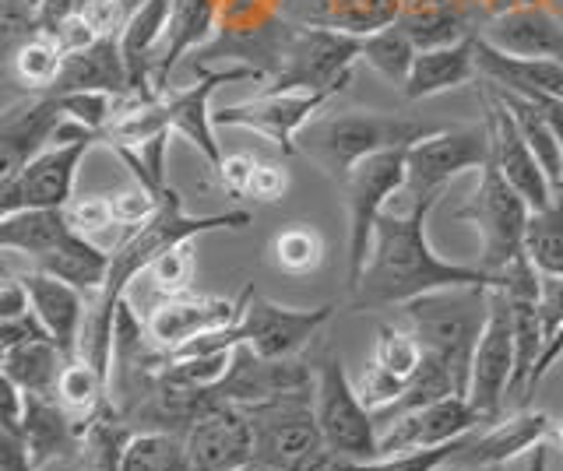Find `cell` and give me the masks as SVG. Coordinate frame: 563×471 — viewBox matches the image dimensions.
<instances>
[{"label":"cell","instance_id":"836d02e7","mask_svg":"<svg viewBox=\"0 0 563 471\" xmlns=\"http://www.w3.org/2000/svg\"><path fill=\"white\" fill-rule=\"evenodd\" d=\"M416 54H419V46L412 43L409 32H405L398 22H391V25H384L377 32H366L360 60L374 67V71L384 75L387 81L405 85V81H409L412 64H416Z\"/></svg>","mask_w":563,"mask_h":471},{"label":"cell","instance_id":"4fadbf2b","mask_svg":"<svg viewBox=\"0 0 563 471\" xmlns=\"http://www.w3.org/2000/svg\"><path fill=\"white\" fill-rule=\"evenodd\" d=\"M342 92V85L317 92H257L254 99L236 102V106H222L211 113L216 127H243L264 134L268 142H275L286 155L299 148V134L313 124L328 102Z\"/></svg>","mask_w":563,"mask_h":471},{"label":"cell","instance_id":"9a60e30c","mask_svg":"<svg viewBox=\"0 0 563 471\" xmlns=\"http://www.w3.org/2000/svg\"><path fill=\"white\" fill-rule=\"evenodd\" d=\"M296 391H313V362L299 359V356L296 359H264L251 345H236L229 373L216 383V388H208L216 405H243V408L282 397V394H296Z\"/></svg>","mask_w":563,"mask_h":471},{"label":"cell","instance_id":"c3c4849f","mask_svg":"<svg viewBox=\"0 0 563 471\" xmlns=\"http://www.w3.org/2000/svg\"><path fill=\"white\" fill-rule=\"evenodd\" d=\"M35 338H49V330L43 327V321L35 313H25V317H11V321H0V348H14V345H25Z\"/></svg>","mask_w":563,"mask_h":471},{"label":"cell","instance_id":"cb8c5ba5","mask_svg":"<svg viewBox=\"0 0 563 471\" xmlns=\"http://www.w3.org/2000/svg\"><path fill=\"white\" fill-rule=\"evenodd\" d=\"M479 36L515 57L563 60V25L539 4H518V8L493 14Z\"/></svg>","mask_w":563,"mask_h":471},{"label":"cell","instance_id":"5b68a950","mask_svg":"<svg viewBox=\"0 0 563 471\" xmlns=\"http://www.w3.org/2000/svg\"><path fill=\"white\" fill-rule=\"evenodd\" d=\"M313 408L321 423L324 447L345 461H374L377 458V423L374 412L363 405L356 383L349 380L339 352L321 348L313 356Z\"/></svg>","mask_w":563,"mask_h":471},{"label":"cell","instance_id":"f1b7e54d","mask_svg":"<svg viewBox=\"0 0 563 471\" xmlns=\"http://www.w3.org/2000/svg\"><path fill=\"white\" fill-rule=\"evenodd\" d=\"M22 436H25V447L32 453L35 468H46L49 461L78 453V418L70 415L57 397L29 394Z\"/></svg>","mask_w":563,"mask_h":471},{"label":"cell","instance_id":"e0dca14e","mask_svg":"<svg viewBox=\"0 0 563 471\" xmlns=\"http://www.w3.org/2000/svg\"><path fill=\"white\" fill-rule=\"evenodd\" d=\"M190 471H240L254 461V429L243 405H211L184 436Z\"/></svg>","mask_w":563,"mask_h":471},{"label":"cell","instance_id":"1f68e13d","mask_svg":"<svg viewBox=\"0 0 563 471\" xmlns=\"http://www.w3.org/2000/svg\"><path fill=\"white\" fill-rule=\"evenodd\" d=\"M70 233L64 208H25V212L0 215V250L25 254L40 260Z\"/></svg>","mask_w":563,"mask_h":471},{"label":"cell","instance_id":"db71d44e","mask_svg":"<svg viewBox=\"0 0 563 471\" xmlns=\"http://www.w3.org/2000/svg\"><path fill=\"white\" fill-rule=\"evenodd\" d=\"M440 471H500V468H457V464H444Z\"/></svg>","mask_w":563,"mask_h":471},{"label":"cell","instance_id":"d590c367","mask_svg":"<svg viewBox=\"0 0 563 471\" xmlns=\"http://www.w3.org/2000/svg\"><path fill=\"white\" fill-rule=\"evenodd\" d=\"M106 394H110V380H106V373H99L92 362L70 359L64 366L60 383H57V401L78 418V423L102 405Z\"/></svg>","mask_w":563,"mask_h":471},{"label":"cell","instance_id":"d6a6232c","mask_svg":"<svg viewBox=\"0 0 563 471\" xmlns=\"http://www.w3.org/2000/svg\"><path fill=\"white\" fill-rule=\"evenodd\" d=\"M525 254L542 278H563V190H556L550 208H539L528 218Z\"/></svg>","mask_w":563,"mask_h":471},{"label":"cell","instance_id":"8992f818","mask_svg":"<svg viewBox=\"0 0 563 471\" xmlns=\"http://www.w3.org/2000/svg\"><path fill=\"white\" fill-rule=\"evenodd\" d=\"M363 54V36L345 29H292L278 46V71L261 92H317L349 85L352 64Z\"/></svg>","mask_w":563,"mask_h":471},{"label":"cell","instance_id":"7c38bea8","mask_svg":"<svg viewBox=\"0 0 563 471\" xmlns=\"http://www.w3.org/2000/svg\"><path fill=\"white\" fill-rule=\"evenodd\" d=\"M515 303L504 289H489V317L472 356L468 401L486 423H497L510 401V380H515Z\"/></svg>","mask_w":563,"mask_h":471},{"label":"cell","instance_id":"83f0119b","mask_svg":"<svg viewBox=\"0 0 563 471\" xmlns=\"http://www.w3.org/2000/svg\"><path fill=\"white\" fill-rule=\"evenodd\" d=\"M137 436L134 423L106 394L102 405L78 423V461L85 471H120L128 447Z\"/></svg>","mask_w":563,"mask_h":471},{"label":"cell","instance_id":"d6986e66","mask_svg":"<svg viewBox=\"0 0 563 471\" xmlns=\"http://www.w3.org/2000/svg\"><path fill=\"white\" fill-rule=\"evenodd\" d=\"M243 295L240 300H225V295H198V292H184V295H166L163 303L152 306L145 317L148 335L166 348V352H180V348L194 338L208 335V330H219L236 324L240 310H243Z\"/></svg>","mask_w":563,"mask_h":471},{"label":"cell","instance_id":"d4e9b609","mask_svg":"<svg viewBox=\"0 0 563 471\" xmlns=\"http://www.w3.org/2000/svg\"><path fill=\"white\" fill-rule=\"evenodd\" d=\"M60 92H110V96H128L131 92V75L120 54V36H102L88 49L67 54L60 78L53 81L46 96Z\"/></svg>","mask_w":563,"mask_h":471},{"label":"cell","instance_id":"bcb514c9","mask_svg":"<svg viewBox=\"0 0 563 471\" xmlns=\"http://www.w3.org/2000/svg\"><path fill=\"white\" fill-rule=\"evenodd\" d=\"M53 40H57V46L64 49V54H78V49H88L92 43H99L102 36H99V29L85 19V14L78 11V14H70L67 22H60L57 29L49 32Z\"/></svg>","mask_w":563,"mask_h":471},{"label":"cell","instance_id":"7402d4cb","mask_svg":"<svg viewBox=\"0 0 563 471\" xmlns=\"http://www.w3.org/2000/svg\"><path fill=\"white\" fill-rule=\"evenodd\" d=\"M475 64L486 85L500 92H515L525 99L563 96V60L556 57H515L486 43L475 32Z\"/></svg>","mask_w":563,"mask_h":471},{"label":"cell","instance_id":"3957f363","mask_svg":"<svg viewBox=\"0 0 563 471\" xmlns=\"http://www.w3.org/2000/svg\"><path fill=\"white\" fill-rule=\"evenodd\" d=\"M437 127L422 124L412 116L380 113V110H345L334 116H317L307 131L299 134V148L321 166L328 177L345 180L352 166L366 155L387 148H409L419 137H430Z\"/></svg>","mask_w":563,"mask_h":471},{"label":"cell","instance_id":"9f6ffc18","mask_svg":"<svg viewBox=\"0 0 563 471\" xmlns=\"http://www.w3.org/2000/svg\"><path fill=\"white\" fill-rule=\"evenodd\" d=\"M553 440H556V447H560V450H563V423H560V426H556V433H553Z\"/></svg>","mask_w":563,"mask_h":471},{"label":"cell","instance_id":"7dc6e473","mask_svg":"<svg viewBox=\"0 0 563 471\" xmlns=\"http://www.w3.org/2000/svg\"><path fill=\"white\" fill-rule=\"evenodd\" d=\"M289 190V172L278 162H261L251 183V201H282Z\"/></svg>","mask_w":563,"mask_h":471},{"label":"cell","instance_id":"5bb4252c","mask_svg":"<svg viewBox=\"0 0 563 471\" xmlns=\"http://www.w3.org/2000/svg\"><path fill=\"white\" fill-rule=\"evenodd\" d=\"M102 145V134H88L67 145H49L18 172L14 180L0 183V215L25 212V208H64L75 198V180L85 155Z\"/></svg>","mask_w":563,"mask_h":471},{"label":"cell","instance_id":"f546056e","mask_svg":"<svg viewBox=\"0 0 563 471\" xmlns=\"http://www.w3.org/2000/svg\"><path fill=\"white\" fill-rule=\"evenodd\" d=\"M110 265H113V250H102L96 239H88L75 229H70L49 254L32 260V268L60 278V282L81 289L85 295L102 292L106 278H110Z\"/></svg>","mask_w":563,"mask_h":471},{"label":"cell","instance_id":"f5cc1de1","mask_svg":"<svg viewBox=\"0 0 563 471\" xmlns=\"http://www.w3.org/2000/svg\"><path fill=\"white\" fill-rule=\"evenodd\" d=\"M117 4L123 8V14H128V19H131V14L141 8V4H148V0H117Z\"/></svg>","mask_w":563,"mask_h":471},{"label":"cell","instance_id":"30bf717a","mask_svg":"<svg viewBox=\"0 0 563 471\" xmlns=\"http://www.w3.org/2000/svg\"><path fill=\"white\" fill-rule=\"evenodd\" d=\"M493 155V137L486 120L479 127H448L433 131L430 137H419L409 145V180H405L401 194L409 201L419 198H444V190L454 177H462L468 169H483Z\"/></svg>","mask_w":563,"mask_h":471},{"label":"cell","instance_id":"7a4b0ae2","mask_svg":"<svg viewBox=\"0 0 563 471\" xmlns=\"http://www.w3.org/2000/svg\"><path fill=\"white\" fill-rule=\"evenodd\" d=\"M401 313L422 352L444 362L457 380V394H468L472 356L489 317V285L437 289L405 303Z\"/></svg>","mask_w":563,"mask_h":471},{"label":"cell","instance_id":"f6af8a7d","mask_svg":"<svg viewBox=\"0 0 563 471\" xmlns=\"http://www.w3.org/2000/svg\"><path fill=\"white\" fill-rule=\"evenodd\" d=\"M261 159L246 152H236V155H225L222 166H219V177H222V187L229 194L236 198H251V183H254V172H257Z\"/></svg>","mask_w":563,"mask_h":471},{"label":"cell","instance_id":"ab89813d","mask_svg":"<svg viewBox=\"0 0 563 471\" xmlns=\"http://www.w3.org/2000/svg\"><path fill=\"white\" fill-rule=\"evenodd\" d=\"M272 254H275L278 271L310 274L321 268V260H324V239L317 229H310V225H289V229H282L275 236Z\"/></svg>","mask_w":563,"mask_h":471},{"label":"cell","instance_id":"f907efd6","mask_svg":"<svg viewBox=\"0 0 563 471\" xmlns=\"http://www.w3.org/2000/svg\"><path fill=\"white\" fill-rule=\"evenodd\" d=\"M528 471H550V447L539 444L532 450V458H528Z\"/></svg>","mask_w":563,"mask_h":471},{"label":"cell","instance_id":"74e56055","mask_svg":"<svg viewBox=\"0 0 563 471\" xmlns=\"http://www.w3.org/2000/svg\"><path fill=\"white\" fill-rule=\"evenodd\" d=\"M422 345L409 327H395V324H380L377 327V341H374V366L384 370L387 377H395L401 383H409L422 362Z\"/></svg>","mask_w":563,"mask_h":471},{"label":"cell","instance_id":"ee69618b","mask_svg":"<svg viewBox=\"0 0 563 471\" xmlns=\"http://www.w3.org/2000/svg\"><path fill=\"white\" fill-rule=\"evenodd\" d=\"M110 204H113V215H117V225L120 229H134V225L148 222L158 204H163V194H152L148 187H128V190H117V194H110Z\"/></svg>","mask_w":563,"mask_h":471},{"label":"cell","instance_id":"f35d334b","mask_svg":"<svg viewBox=\"0 0 563 471\" xmlns=\"http://www.w3.org/2000/svg\"><path fill=\"white\" fill-rule=\"evenodd\" d=\"M398 25H401L405 32H409L412 43H416L419 49L448 46V43H457V40L472 36V29H465L462 11L444 8V4L427 8V11H412V14H405V19H401Z\"/></svg>","mask_w":563,"mask_h":471},{"label":"cell","instance_id":"277c9868","mask_svg":"<svg viewBox=\"0 0 563 471\" xmlns=\"http://www.w3.org/2000/svg\"><path fill=\"white\" fill-rule=\"evenodd\" d=\"M479 187L475 194L457 208V218L472 222L479 229L483 254L479 268L489 274H504L507 268H515L518 260H525V229L532 218V208L518 194L510 180L504 177V169L489 155V162L479 169Z\"/></svg>","mask_w":563,"mask_h":471},{"label":"cell","instance_id":"603a6c76","mask_svg":"<svg viewBox=\"0 0 563 471\" xmlns=\"http://www.w3.org/2000/svg\"><path fill=\"white\" fill-rule=\"evenodd\" d=\"M22 282L32 295V313L43 321V327L49 330V338L57 341V348L67 359H78V348H81V327L88 317V303H85V292L60 282L40 268H29L22 274Z\"/></svg>","mask_w":563,"mask_h":471},{"label":"cell","instance_id":"11a10c76","mask_svg":"<svg viewBox=\"0 0 563 471\" xmlns=\"http://www.w3.org/2000/svg\"><path fill=\"white\" fill-rule=\"evenodd\" d=\"M240 471H278V468H268V464H257V461H251V464L240 468Z\"/></svg>","mask_w":563,"mask_h":471},{"label":"cell","instance_id":"52a82bcc","mask_svg":"<svg viewBox=\"0 0 563 471\" xmlns=\"http://www.w3.org/2000/svg\"><path fill=\"white\" fill-rule=\"evenodd\" d=\"M405 159H409V148H387L377 155H366L342 180L349 204V289H356L363 278L384 204L401 194L405 180H409Z\"/></svg>","mask_w":563,"mask_h":471},{"label":"cell","instance_id":"8d00e7d4","mask_svg":"<svg viewBox=\"0 0 563 471\" xmlns=\"http://www.w3.org/2000/svg\"><path fill=\"white\" fill-rule=\"evenodd\" d=\"M120 471H190L187 444L176 433H137Z\"/></svg>","mask_w":563,"mask_h":471},{"label":"cell","instance_id":"816d5d0a","mask_svg":"<svg viewBox=\"0 0 563 471\" xmlns=\"http://www.w3.org/2000/svg\"><path fill=\"white\" fill-rule=\"evenodd\" d=\"M40 471H85V468H81V461H78V453H70V458L49 461V464H46V468H40Z\"/></svg>","mask_w":563,"mask_h":471},{"label":"cell","instance_id":"2e32d148","mask_svg":"<svg viewBox=\"0 0 563 471\" xmlns=\"http://www.w3.org/2000/svg\"><path fill=\"white\" fill-rule=\"evenodd\" d=\"M483 120H486L489 137H493V159H497V166L504 169L510 187H515L518 194L528 201L532 212L550 208L556 198V187L550 177H545V169L539 162V155L532 152V145L525 142L515 113L507 110V102L493 92L489 85L483 89Z\"/></svg>","mask_w":563,"mask_h":471},{"label":"cell","instance_id":"4dcf8cb0","mask_svg":"<svg viewBox=\"0 0 563 471\" xmlns=\"http://www.w3.org/2000/svg\"><path fill=\"white\" fill-rule=\"evenodd\" d=\"M67 362L70 359L60 352L53 338H35L14 348H0V373H4V380L18 383L25 394L57 397V383Z\"/></svg>","mask_w":563,"mask_h":471},{"label":"cell","instance_id":"6da1fadb","mask_svg":"<svg viewBox=\"0 0 563 471\" xmlns=\"http://www.w3.org/2000/svg\"><path fill=\"white\" fill-rule=\"evenodd\" d=\"M440 198H419L405 215L384 212L374 233V247L363 268L360 285L352 289V306L377 310V306H405L419 295L454 285H489L497 289L500 278L483 271L479 265H451L437 257L427 236V218Z\"/></svg>","mask_w":563,"mask_h":471},{"label":"cell","instance_id":"b9f144b4","mask_svg":"<svg viewBox=\"0 0 563 471\" xmlns=\"http://www.w3.org/2000/svg\"><path fill=\"white\" fill-rule=\"evenodd\" d=\"M64 215L70 222V229L88 236V239H96V236L110 233V229H120L117 215H113V204H110V198H102V194L70 198L64 204Z\"/></svg>","mask_w":563,"mask_h":471},{"label":"cell","instance_id":"44dd1931","mask_svg":"<svg viewBox=\"0 0 563 471\" xmlns=\"http://www.w3.org/2000/svg\"><path fill=\"white\" fill-rule=\"evenodd\" d=\"M64 120L57 96H43L25 106H14L0 120V183L14 180L35 155L53 145Z\"/></svg>","mask_w":563,"mask_h":471},{"label":"cell","instance_id":"ffe728a7","mask_svg":"<svg viewBox=\"0 0 563 471\" xmlns=\"http://www.w3.org/2000/svg\"><path fill=\"white\" fill-rule=\"evenodd\" d=\"M553 436V418L545 412H518L510 418H497L462 436L451 464L457 468H504L507 461L532 453L539 444Z\"/></svg>","mask_w":563,"mask_h":471},{"label":"cell","instance_id":"4316f807","mask_svg":"<svg viewBox=\"0 0 563 471\" xmlns=\"http://www.w3.org/2000/svg\"><path fill=\"white\" fill-rule=\"evenodd\" d=\"M216 8H219L216 0H173L166 40H163V49H158L155 67H152V85L158 96L169 92L173 67L211 36V29H216Z\"/></svg>","mask_w":563,"mask_h":471},{"label":"cell","instance_id":"484cf974","mask_svg":"<svg viewBox=\"0 0 563 471\" xmlns=\"http://www.w3.org/2000/svg\"><path fill=\"white\" fill-rule=\"evenodd\" d=\"M475 75H479V64H475V32L457 43L448 46H430L419 49L416 64L409 71V81L401 85L405 99H430L440 92L462 89Z\"/></svg>","mask_w":563,"mask_h":471},{"label":"cell","instance_id":"ba28073f","mask_svg":"<svg viewBox=\"0 0 563 471\" xmlns=\"http://www.w3.org/2000/svg\"><path fill=\"white\" fill-rule=\"evenodd\" d=\"M243 78H264L261 67H225V71H211L201 75L198 85H187V89H169L166 96H158L155 102L137 110V127L148 137L155 134H180L201 152V159L219 172L222 166V148L216 142V120H211L208 102L216 96L219 85L229 81H243Z\"/></svg>","mask_w":563,"mask_h":471},{"label":"cell","instance_id":"ac0fdd59","mask_svg":"<svg viewBox=\"0 0 563 471\" xmlns=\"http://www.w3.org/2000/svg\"><path fill=\"white\" fill-rule=\"evenodd\" d=\"M486 426V418L475 412V405L465 394H448L433 401V405L419 408L412 415L398 418L377 436V458H391V453L405 450H430V447H444L457 436H465L472 429Z\"/></svg>","mask_w":563,"mask_h":471},{"label":"cell","instance_id":"7bdbcfd3","mask_svg":"<svg viewBox=\"0 0 563 471\" xmlns=\"http://www.w3.org/2000/svg\"><path fill=\"white\" fill-rule=\"evenodd\" d=\"M145 274L152 278V285L163 295H184V292H190V282H194L190 243H180V247H173L163 257H155L152 268Z\"/></svg>","mask_w":563,"mask_h":471},{"label":"cell","instance_id":"9c48e42d","mask_svg":"<svg viewBox=\"0 0 563 471\" xmlns=\"http://www.w3.org/2000/svg\"><path fill=\"white\" fill-rule=\"evenodd\" d=\"M331 317H334L331 303L310 306V310L282 306V303L268 300V295L254 292V285H246L243 310L229 330H233L236 345H251L264 359H296Z\"/></svg>","mask_w":563,"mask_h":471},{"label":"cell","instance_id":"e575fe53","mask_svg":"<svg viewBox=\"0 0 563 471\" xmlns=\"http://www.w3.org/2000/svg\"><path fill=\"white\" fill-rule=\"evenodd\" d=\"M64 57L67 54L57 46V40H53L49 32H35L32 40H25L11 54V67H14L18 81H25L29 89H40L46 96L53 89V81L60 78Z\"/></svg>","mask_w":563,"mask_h":471},{"label":"cell","instance_id":"60d3db41","mask_svg":"<svg viewBox=\"0 0 563 471\" xmlns=\"http://www.w3.org/2000/svg\"><path fill=\"white\" fill-rule=\"evenodd\" d=\"M57 102L64 116L78 120V124L99 134H106V127L113 124L120 110V96H110V92H60Z\"/></svg>","mask_w":563,"mask_h":471},{"label":"cell","instance_id":"8fae6325","mask_svg":"<svg viewBox=\"0 0 563 471\" xmlns=\"http://www.w3.org/2000/svg\"><path fill=\"white\" fill-rule=\"evenodd\" d=\"M254 429V461L278 471H289L307 453L324 447L321 423H317L313 391L282 394L246 408Z\"/></svg>","mask_w":563,"mask_h":471},{"label":"cell","instance_id":"681fc988","mask_svg":"<svg viewBox=\"0 0 563 471\" xmlns=\"http://www.w3.org/2000/svg\"><path fill=\"white\" fill-rule=\"evenodd\" d=\"M25 313H32V295L22 282V274H8L4 285H0V321L25 317Z\"/></svg>","mask_w":563,"mask_h":471}]
</instances>
